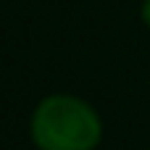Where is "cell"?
<instances>
[{
  "mask_svg": "<svg viewBox=\"0 0 150 150\" xmlns=\"http://www.w3.org/2000/svg\"><path fill=\"white\" fill-rule=\"evenodd\" d=\"M29 137L37 150H95L103 140V121L76 95H47L32 111Z\"/></svg>",
  "mask_w": 150,
  "mask_h": 150,
  "instance_id": "cell-1",
  "label": "cell"
},
{
  "mask_svg": "<svg viewBox=\"0 0 150 150\" xmlns=\"http://www.w3.org/2000/svg\"><path fill=\"white\" fill-rule=\"evenodd\" d=\"M140 16H142V24L150 26V0H142V5H140Z\"/></svg>",
  "mask_w": 150,
  "mask_h": 150,
  "instance_id": "cell-2",
  "label": "cell"
}]
</instances>
